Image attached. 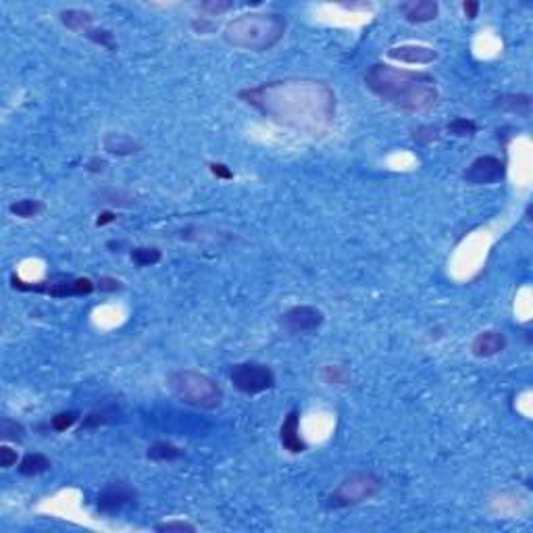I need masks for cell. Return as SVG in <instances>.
Returning a JSON list of instances; mask_svg holds the SVG:
<instances>
[{"label":"cell","mask_w":533,"mask_h":533,"mask_svg":"<svg viewBox=\"0 0 533 533\" xmlns=\"http://www.w3.org/2000/svg\"><path fill=\"white\" fill-rule=\"evenodd\" d=\"M240 101L266 119L307 136H323L335 121V92L315 77H285L240 90Z\"/></svg>","instance_id":"1"},{"label":"cell","mask_w":533,"mask_h":533,"mask_svg":"<svg viewBox=\"0 0 533 533\" xmlns=\"http://www.w3.org/2000/svg\"><path fill=\"white\" fill-rule=\"evenodd\" d=\"M365 86L379 101L409 113H427L437 105L439 92L433 75L375 63L365 73Z\"/></svg>","instance_id":"2"},{"label":"cell","mask_w":533,"mask_h":533,"mask_svg":"<svg viewBox=\"0 0 533 533\" xmlns=\"http://www.w3.org/2000/svg\"><path fill=\"white\" fill-rule=\"evenodd\" d=\"M285 17L279 13H244L223 27V40L242 51L265 53L285 36Z\"/></svg>","instance_id":"3"},{"label":"cell","mask_w":533,"mask_h":533,"mask_svg":"<svg viewBox=\"0 0 533 533\" xmlns=\"http://www.w3.org/2000/svg\"><path fill=\"white\" fill-rule=\"evenodd\" d=\"M167 387L179 402L200 411H214L223 404V387L213 377L194 369L173 371L167 377Z\"/></svg>","instance_id":"4"},{"label":"cell","mask_w":533,"mask_h":533,"mask_svg":"<svg viewBox=\"0 0 533 533\" xmlns=\"http://www.w3.org/2000/svg\"><path fill=\"white\" fill-rule=\"evenodd\" d=\"M383 487V480L371 471H359L338 483V487L329 494L327 506L329 508H348L363 504L377 496Z\"/></svg>","instance_id":"5"},{"label":"cell","mask_w":533,"mask_h":533,"mask_svg":"<svg viewBox=\"0 0 533 533\" xmlns=\"http://www.w3.org/2000/svg\"><path fill=\"white\" fill-rule=\"evenodd\" d=\"M11 285L19 292H36L46 294L51 298H73V296H90L96 292V283L90 277H73L60 281H23L19 275H11Z\"/></svg>","instance_id":"6"},{"label":"cell","mask_w":533,"mask_h":533,"mask_svg":"<svg viewBox=\"0 0 533 533\" xmlns=\"http://www.w3.org/2000/svg\"><path fill=\"white\" fill-rule=\"evenodd\" d=\"M229 379L233 387L246 396L263 394L275 385V373L271 371V367H266L263 363H255V361L233 365L229 369Z\"/></svg>","instance_id":"7"},{"label":"cell","mask_w":533,"mask_h":533,"mask_svg":"<svg viewBox=\"0 0 533 533\" xmlns=\"http://www.w3.org/2000/svg\"><path fill=\"white\" fill-rule=\"evenodd\" d=\"M279 323L288 333L302 335V333H313V331L321 329V325L325 323V315L317 307L298 304V307H292L290 311H285Z\"/></svg>","instance_id":"8"},{"label":"cell","mask_w":533,"mask_h":533,"mask_svg":"<svg viewBox=\"0 0 533 533\" xmlns=\"http://www.w3.org/2000/svg\"><path fill=\"white\" fill-rule=\"evenodd\" d=\"M506 175V162L494 155H483L473 160L465 171V181L471 186H494Z\"/></svg>","instance_id":"9"},{"label":"cell","mask_w":533,"mask_h":533,"mask_svg":"<svg viewBox=\"0 0 533 533\" xmlns=\"http://www.w3.org/2000/svg\"><path fill=\"white\" fill-rule=\"evenodd\" d=\"M136 500H138L136 487H131L127 481H110L107 487L98 494L96 508L103 515H115V513L123 510L125 506L134 504Z\"/></svg>","instance_id":"10"},{"label":"cell","mask_w":533,"mask_h":533,"mask_svg":"<svg viewBox=\"0 0 533 533\" xmlns=\"http://www.w3.org/2000/svg\"><path fill=\"white\" fill-rule=\"evenodd\" d=\"M279 442L283 450L290 454H302L307 450V442L300 435V411H290L279 427Z\"/></svg>","instance_id":"11"},{"label":"cell","mask_w":533,"mask_h":533,"mask_svg":"<svg viewBox=\"0 0 533 533\" xmlns=\"http://www.w3.org/2000/svg\"><path fill=\"white\" fill-rule=\"evenodd\" d=\"M506 348V335L500 329H485L471 342V354L477 359H489Z\"/></svg>","instance_id":"12"},{"label":"cell","mask_w":533,"mask_h":533,"mask_svg":"<svg viewBox=\"0 0 533 533\" xmlns=\"http://www.w3.org/2000/svg\"><path fill=\"white\" fill-rule=\"evenodd\" d=\"M387 56L392 60H400V63H409V65H429L433 60H437V51L421 46V44H402V46H394L387 51Z\"/></svg>","instance_id":"13"},{"label":"cell","mask_w":533,"mask_h":533,"mask_svg":"<svg viewBox=\"0 0 533 533\" xmlns=\"http://www.w3.org/2000/svg\"><path fill=\"white\" fill-rule=\"evenodd\" d=\"M103 148H105V153L113 155V157H131L142 150V144L138 140H134L129 134L107 131L103 138Z\"/></svg>","instance_id":"14"},{"label":"cell","mask_w":533,"mask_h":533,"mask_svg":"<svg viewBox=\"0 0 533 533\" xmlns=\"http://www.w3.org/2000/svg\"><path fill=\"white\" fill-rule=\"evenodd\" d=\"M398 11L409 23H427L437 17L439 4L435 0H409V2H402Z\"/></svg>","instance_id":"15"},{"label":"cell","mask_w":533,"mask_h":533,"mask_svg":"<svg viewBox=\"0 0 533 533\" xmlns=\"http://www.w3.org/2000/svg\"><path fill=\"white\" fill-rule=\"evenodd\" d=\"M184 456H186V452L167 439H159V442L150 444L146 450V458L155 461V463H175V461H181Z\"/></svg>","instance_id":"16"},{"label":"cell","mask_w":533,"mask_h":533,"mask_svg":"<svg viewBox=\"0 0 533 533\" xmlns=\"http://www.w3.org/2000/svg\"><path fill=\"white\" fill-rule=\"evenodd\" d=\"M494 107L504 110V113H515L521 117H529L532 113V96L529 94H502L494 101Z\"/></svg>","instance_id":"17"},{"label":"cell","mask_w":533,"mask_h":533,"mask_svg":"<svg viewBox=\"0 0 533 533\" xmlns=\"http://www.w3.org/2000/svg\"><path fill=\"white\" fill-rule=\"evenodd\" d=\"M58 19L60 23L69 30V32H88L92 30V21H94V15L90 11H84V8H67V11H60L58 13Z\"/></svg>","instance_id":"18"},{"label":"cell","mask_w":533,"mask_h":533,"mask_svg":"<svg viewBox=\"0 0 533 533\" xmlns=\"http://www.w3.org/2000/svg\"><path fill=\"white\" fill-rule=\"evenodd\" d=\"M51 467H53V463H51V458H49L46 454H42V452H30V454H25V456L19 461L17 471H19V475H23V477H36V475L46 473Z\"/></svg>","instance_id":"19"},{"label":"cell","mask_w":533,"mask_h":533,"mask_svg":"<svg viewBox=\"0 0 533 533\" xmlns=\"http://www.w3.org/2000/svg\"><path fill=\"white\" fill-rule=\"evenodd\" d=\"M117 415H119V409H117V406H105V409H101V411H92L90 415L84 417L79 429L84 431V429H98V427L108 425V423L117 421Z\"/></svg>","instance_id":"20"},{"label":"cell","mask_w":533,"mask_h":533,"mask_svg":"<svg viewBox=\"0 0 533 533\" xmlns=\"http://www.w3.org/2000/svg\"><path fill=\"white\" fill-rule=\"evenodd\" d=\"M129 259H131L134 265L144 269V266L159 265L160 259H162V252L155 246H136V248H131Z\"/></svg>","instance_id":"21"},{"label":"cell","mask_w":533,"mask_h":533,"mask_svg":"<svg viewBox=\"0 0 533 533\" xmlns=\"http://www.w3.org/2000/svg\"><path fill=\"white\" fill-rule=\"evenodd\" d=\"M44 211V205L36 198H23L17 203L8 205V213L19 217V219H34Z\"/></svg>","instance_id":"22"},{"label":"cell","mask_w":533,"mask_h":533,"mask_svg":"<svg viewBox=\"0 0 533 533\" xmlns=\"http://www.w3.org/2000/svg\"><path fill=\"white\" fill-rule=\"evenodd\" d=\"M446 131L454 138H473L477 134V123L467 117H456L446 125Z\"/></svg>","instance_id":"23"},{"label":"cell","mask_w":533,"mask_h":533,"mask_svg":"<svg viewBox=\"0 0 533 533\" xmlns=\"http://www.w3.org/2000/svg\"><path fill=\"white\" fill-rule=\"evenodd\" d=\"M86 38L103 49H107L108 53H117V44H115V34L105 27H92L86 32Z\"/></svg>","instance_id":"24"},{"label":"cell","mask_w":533,"mask_h":533,"mask_svg":"<svg viewBox=\"0 0 533 533\" xmlns=\"http://www.w3.org/2000/svg\"><path fill=\"white\" fill-rule=\"evenodd\" d=\"M0 435L6 442H17L19 444V442L25 439V427L17 423V421H13V419H8V417H4L0 421Z\"/></svg>","instance_id":"25"},{"label":"cell","mask_w":533,"mask_h":533,"mask_svg":"<svg viewBox=\"0 0 533 533\" xmlns=\"http://www.w3.org/2000/svg\"><path fill=\"white\" fill-rule=\"evenodd\" d=\"M348 369L346 367H342V365H325L323 369H321V379L327 383V385H342V383H346L348 381Z\"/></svg>","instance_id":"26"},{"label":"cell","mask_w":533,"mask_h":533,"mask_svg":"<svg viewBox=\"0 0 533 533\" xmlns=\"http://www.w3.org/2000/svg\"><path fill=\"white\" fill-rule=\"evenodd\" d=\"M77 421H79V413L77 411H63V413H56L53 419H51V429L60 433V431L71 429Z\"/></svg>","instance_id":"27"},{"label":"cell","mask_w":533,"mask_h":533,"mask_svg":"<svg viewBox=\"0 0 533 533\" xmlns=\"http://www.w3.org/2000/svg\"><path fill=\"white\" fill-rule=\"evenodd\" d=\"M413 140H415L417 144L429 146V144H433V142L439 140V127H437V125H421V127L415 129Z\"/></svg>","instance_id":"28"},{"label":"cell","mask_w":533,"mask_h":533,"mask_svg":"<svg viewBox=\"0 0 533 533\" xmlns=\"http://www.w3.org/2000/svg\"><path fill=\"white\" fill-rule=\"evenodd\" d=\"M155 532L194 533L196 532V525H192V523H188V521H165V523H157V525H155Z\"/></svg>","instance_id":"29"},{"label":"cell","mask_w":533,"mask_h":533,"mask_svg":"<svg viewBox=\"0 0 533 533\" xmlns=\"http://www.w3.org/2000/svg\"><path fill=\"white\" fill-rule=\"evenodd\" d=\"M236 4L231 2V0H207V2H203L200 4V8L205 11V13H209V15H223V13H227V11H231Z\"/></svg>","instance_id":"30"},{"label":"cell","mask_w":533,"mask_h":533,"mask_svg":"<svg viewBox=\"0 0 533 533\" xmlns=\"http://www.w3.org/2000/svg\"><path fill=\"white\" fill-rule=\"evenodd\" d=\"M190 25H192V30H194L198 36L213 34L214 30H217V23H214L213 19H209V17H196Z\"/></svg>","instance_id":"31"},{"label":"cell","mask_w":533,"mask_h":533,"mask_svg":"<svg viewBox=\"0 0 533 533\" xmlns=\"http://www.w3.org/2000/svg\"><path fill=\"white\" fill-rule=\"evenodd\" d=\"M123 288L121 279L117 277H110V275H103L98 281H96V290L98 292H105V294H110V292H119Z\"/></svg>","instance_id":"32"},{"label":"cell","mask_w":533,"mask_h":533,"mask_svg":"<svg viewBox=\"0 0 533 533\" xmlns=\"http://www.w3.org/2000/svg\"><path fill=\"white\" fill-rule=\"evenodd\" d=\"M17 465V450H13L11 446H0V467L2 469H11Z\"/></svg>","instance_id":"33"},{"label":"cell","mask_w":533,"mask_h":533,"mask_svg":"<svg viewBox=\"0 0 533 533\" xmlns=\"http://www.w3.org/2000/svg\"><path fill=\"white\" fill-rule=\"evenodd\" d=\"M105 203H110V205H119V207H129L134 205V198L125 192H115L110 190L108 194H105Z\"/></svg>","instance_id":"34"},{"label":"cell","mask_w":533,"mask_h":533,"mask_svg":"<svg viewBox=\"0 0 533 533\" xmlns=\"http://www.w3.org/2000/svg\"><path fill=\"white\" fill-rule=\"evenodd\" d=\"M209 169L217 179H233V171L225 162H211Z\"/></svg>","instance_id":"35"},{"label":"cell","mask_w":533,"mask_h":533,"mask_svg":"<svg viewBox=\"0 0 533 533\" xmlns=\"http://www.w3.org/2000/svg\"><path fill=\"white\" fill-rule=\"evenodd\" d=\"M105 167H107V160L101 159V157H94V159L88 160L86 171H88V173H103V171H105Z\"/></svg>","instance_id":"36"},{"label":"cell","mask_w":533,"mask_h":533,"mask_svg":"<svg viewBox=\"0 0 533 533\" xmlns=\"http://www.w3.org/2000/svg\"><path fill=\"white\" fill-rule=\"evenodd\" d=\"M463 11H465V15H467L469 19H475L477 13H480V2H475V0H465V2H463Z\"/></svg>","instance_id":"37"},{"label":"cell","mask_w":533,"mask_h":533,"mask_svg":"<svg viewBox=\"0 0 533 533\" xmlns=\"http://www.w3.org/2000/svg\"><path fill=\"white\" fill-rule=\"evenodd\" d=\"M117 221V213L113 211H101L98 217H96V227H105L108 223H115Z\"/></svg>","instance_id":"38"}]
</instances>
